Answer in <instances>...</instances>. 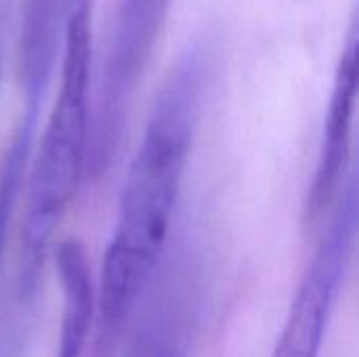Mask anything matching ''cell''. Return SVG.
<instances>
[{
	"mask_svg": "<svg viewBox=\"0 0 359 357\" xmlns=\"http://www.w3.org/2000/svg\"><path fill=\"white\" fill-rule=\"evenodd\" d=\"M208 74L210 50L204 44L189 46L170 67L149 112L101 267L97 309L103 347L130 320L168 246Z\"/></svg>",
	"mask_w": 359,
	"mask_h": 357,
	"instance_id": "6da1fadb",
	"label": "cell"
},
{
	"mask_svg": "<svg viewBox=\"0 0 359 357\" xmlns=\"http://www.w3.org/2000/svg\"><path fill=\"white\" fill-rule=\"evenodd\" d=\"M358 177L349 175L328 227L305 269L284 322L273 357H320L324 335L339 299L355 236H358Z\"/></svg>",
	"mask_w": 359,
	"mask_h": 357,
	"instance_id": "277c9868",
	"label": "cell"
},
{
	"mask_svg": "<svg viewBox=\"0 0 359 357\" xmlns=\"http://www.w3.org/2000/svg\"><path fill=\"white\" fill-rule=\"evenodd\" d=\"M175 0H118L95 114L90 116L86 173L101 175L122 139L128 107L154 55Z\"/></svg>",
	"mask_w": 359,
	"mask_h": 357,
	"instance_id": "3957f363",
	"label": "cell"
},
{
	"mask_svg": "<svg viewBox=\"0 0 359 357\" xmlns=\"http://www.w3.org/2000/svg\"><path fill=\"white\" fill-rule=\"evenodd\" d=\"M90 61V0H74L61 48L59 97L44 126L27 181L17 271V297L21 303L32 301L53 231L86 175Z\"/></svg>",
	"mask_w": 359,
	"mask_h": 357,
	"instance_id": "7a4b0ae2",
	"label": "cell"
},
{
	"mask_svg": "<svg viewBox=\"0 0 359 357\" xmlns=\"http://www.w3.org/2000/svg\"><path fill=\"white\" fill-rule=\"evenodd\" d=\"M202 314V274L187 246L164 250L130 318L122 357H189Z\"/></svg>",
	"mask_w": 359,
	"mask_h": 357,
	"instance_id": "5b68a950",
	"label": "cell"
},
{
	"mask_svg": "<svg viewBox=\"0 0 359 357\" xmlns=\"http://www.w3.org/2000/svg\"><path fill=\"white\" fill-rule=\"evenodd\" d=\"M355 99H358V38H355V29H351V36L341 55L339 69L334 76L320 158L305 202L307 223H316L324 215V210L337 202L347 181Z\"/></svg>",
	"mask_w": 359,
	"mask_h": 357,
	"instance_id": "8992f818",
	"label": "cell"
},
{
	"mask_svg": "<svg viewBox=\"0 0 359 357\" xmlns=\"http://www.w3.org/2000/svg\"><path fill=\"white\" fill-rule=\"evenodd\" d=\"M88 326L78 322H61L59 326V347L57 357H82L88 341Z\"/></svg>",
	"mask_w": 359,
	"mask_h": 357,
	"instance_id": "9c48e42d",
	"label": "cell"
},
{
	"mask_svg": "<svg viewBox=\"0 0 359 357\" xmlns=\"http://www.w3.org/2000/svg\"><path fill=\"white\" fill-rule=\"evenodd\" d=\"M34 143V128L17 126L15 135L2 156L0 162V267L4 259V246L8 236V225L23 187V179L27 173L29 149Z\"/></svg>",
	"mask_w": 359,
	"mask_h": 357,
	"instance_id": "ba28073f",
	"label": "cell"
},
{
	"mask_svg": "<svg viewBox=\"0 0 359 357\" xmlns=\"http://www.w3.org/2000/svg\"><path fill=\"white\" fill-rule=\"evenodd\" d=\"M17 0H0V80H2V69H4V55L8 46V36H11V25H13V11H15Z\"/></svg>",
	"mask_w": 359,
	"mask_h": 357,
	"instance_id": "30bf717a",
	"label": "cell"
},
{
	"mask_svg": "<svg viewBox=\"0 0 359 357\" xmlns=\"http://www.w3.org/2000/svg\"><path fill=\"white\" fill-rule=\"evenodd\" d=\"M74 0H23L19 27V80L23 112L19 122L38 124L44 93L63 48L65 25Z\"/></svg>",
	"mask_w": 359,
	"mask_h": 357,
	"instance_id": "52a82bcc",
	"label": "cell"
}]
</instances>
